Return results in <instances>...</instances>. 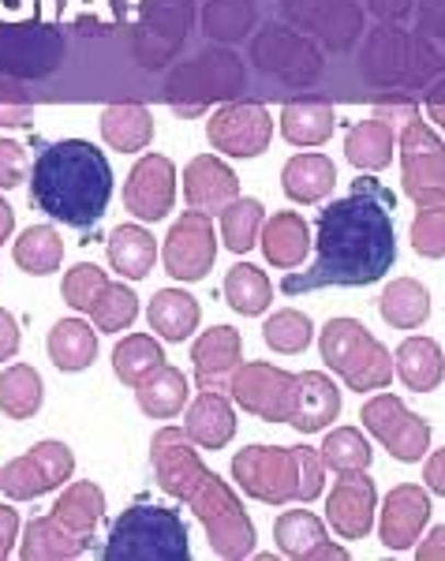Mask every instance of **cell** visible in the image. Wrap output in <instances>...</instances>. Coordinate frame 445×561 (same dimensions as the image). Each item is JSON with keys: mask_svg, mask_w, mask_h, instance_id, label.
<instances>
[{"mask_svg": "<svg viewBox=\"0 0 445 561\" xmlns=\"http://www.w3.org/2000/svg\"><path fill=\"white\" fill-rule=\"evenodd\" d=\"M12 229H15V210L4 203V198H0V243L12 237Z\"/></svg>", "mask_w": 445, "mask_h": 561, "instance_id": "obj_52", "label": "cell"}, {"mask_svg": "<svg viewBox=\"0 0 445 561\" xmlns=\"http://www.w3.org/2000/svg\"><path fill=\"white\" fill-rule=\"evenodd\" d=\"M259 237H262L259 240L262 255L277 270H296L307 259V251H311V232H307V221L299 214L270 217V221H262Z\"/></svg>", "mask_w": 445, "mask_h": 561, "instance_id": "obj_20", "label": "cell"}, {"mask_svg": "<svg viewBox=\"0 0 445 561\" xmlns=\"http://www.w3.org/2000/svg\"><path fill=\"white\" fill-rule=\"evenodd\" d=\"M15 531H20V513H15L12 505H0V561L12 554Z\"/></svg>", "mask_w": 445, "mask_h": 561, "instance_id": "obj_48", "label": "cell"}, {"mask_svg": "<svg viewBox=\"0 0 445 561\" xmlns=\"http://www.w3.org/2000/svg\"><path fill=\"white\" fill-rule=\"evenodd\" d=\"M49 359L60 370H87L98 359V333L83 319H60L49 330Z\"/></svg>", "mask_w": 445, "mask_h": 561, "instance_id": "obj_26", "label": "cell"}, {"mask_svg": "<svg viewBox=\"0 0 445 561\" xmlns=\"http://www.w3.org/2000/svg\"><path fill=\"white\" fill-rule=\"evenodd\" d=\"M281 131L293 147H318L333 135V108L326 102H288L281 113Z\"/></svg>", "mask_w": 445, "mask_h": 561, "instance_id": "obj_31", "label": "cell"}, {"mask_svg": "<svg viewBox=\"0 0 445 561\" xmlns=\"http://www.w3.org/2000/svg\"><path fill=\"white\" fill-rule=\"evenodd\" d=\"M262 337H266V345L274 348V352L296 356V352H304L307 345H311L315 325H311V319H307L304 311H277L274 319L266 322Z\"/></svg>", "mask_w": 445, "mask_h": 561, "instance_id": "obj_40", "label": "cell"}, {"mask_svg": "<svg viewBox=\"0 0 445 561\" xmlns=\"http://www.w3.org/2000/svg\"><path fill=\"white\" fill-rule=\"evenodd\" d=\"M135 397H139V409L150 420H172L187 404V378L176 367H153L142 382H135Z\"/></svg>", "mask_w": 445, "mask_h": 561, "instance_id": "obj_24", "label": "cell"}, {"mask_svg": "<svg viewBox=\"0 0 445 561\" xmlns=\"http://www.w3.org/2000/svg\"><path fill=\"white\" fill-rule=\"evenodd\" d=\"M109 262H113V270L121 277L142 280L153 270V262H158V243L139 225H121L109 237Z\"/></svg>", "mask_w": 445, "mask_h": 561, "instance_id": "obj_28", "label": "cell"}, {"mask_svg": "<svg viewBox=\"0 0 445 561\" xmlns=\"http://www.w3.org/2000/svg\"><path fill=\"white\" fill-rule=\"evenodd\" d=\"M176 203V165L161 153H147L135 161L124 184V210L139 221H161Z\"/></svg>", "mask_w": 445, "mask_h": 561, "instance_id": "obj_12", "label": "cell"}, {"mask_svg": "<svg viewBox=\"0 0 445 561\" xmlns=\"http://www.w3.org/2000/svg\"><path fill=\"white\" fill-rule=\"evenodd\" d=\"M161 364H166V348L153 337H147V333H132V337H124L121 345L113 348V370L124 386L142 382V378Z\"/></svg>", "mask_w": 445, "mask_h": 561, "instance_id": "obj_36", "label": "cell"}, {"mask_svg": "<svg viewBox=\"0 0 445 561\" xmlns=\"http://www.w3.org/2000/svg\"><path fill=\"white\" fill-rule=\"evenodd\" d=\"M0 409L12 420H31L42 409V378L34 367L15 364L0 375Z\"/></svg>", "mask_w": 445, "mask_h": 561, "instance_id": "obj_35", "label": "cell"}, {"mask_svg": "<svg viewBox=\"0 0 445 561\" xmlns=\"http://www.w3.org/2000/svg\"><path fill=\"white\" fill-rule=\"evenodd\" d=\"M20 341H23V333H20V322L12 319V314L0 307V364L4 359H12L15 352H20Z\"/></svg>", "mask_w": 445, "mask_h": 561, "instance_id": "obj_47", "label": "cell"}, {"mask_svg": "<svg viewBox=\"0 0 445 561\" xmlns=\"http://www.w3.org/2000/svg\"><path fill=\"white\" fill-rule=\"evenodd\" d=\"M31 457L38 460V468L45 472V479H49L53 491L68 483L71 472H76V457H71V449L64 446V442H38V446L31 449Z\"/></svg>", "mask_w": 445, "mask_h": 561, "instance_id": "obj_44", "label": "cell"}, {"mask_svg": "<svg viewBox=\"0 0 445 561\" xmlns=\"http://www.w3.org/2000/svg\"><path fill=\"white\" fill-rule=\"evenodd\" d=\"M344 158L352 161L363 173H378L393 161V128L386 121H363L349 131L344 139Z\"/></svg>", "mask_w": 445, "mask_h": 561, "instance_id": "obj_29", "label": "cell"}, {"mask_svg": "<svg viewBox=\"0 0 445 561\" xmlns=\"http://www.w3.org/2000/svg\"><path fill=\"white\" fill-rule=\"evenodd\" d=\"M184 434L203 449H225V442H232V434H236V412H232L229 397H221L217 389L198 393L195 401L187 404Z\"/></svg>", "mask_w": 445, "mask_h": 561, "instance_id": "obj_18", "label": "cell"}, {"mask_svg": "<svg viewBox=\"0 0 445 561\" xmlns=\"http://www.w3.org/2000/svg\"><path fill=\"white\" fill-rule=\"evenodd\" d=\"M191 364H195V382L203 389H225L232 370L240 367V333L232 325H214L191 348Z\"/></svg>", "mask_w": 445, "mask_h": 561, "instance_id": "obj_17", "label": "cell"}, {"mask_svg": "<svg viewBox=\"0 0 445 561\" xmlns=\"http://www.w3.org/2000/svg\"><path fill=\"white\" fill-rule=\"evenodd\" d=\"M102 135L113 150L135 153L153 139V121L147 105H109L102 113Z\"/></svg>", "mask_w": 445, "mask_h": 561, "instance_id": "obj_30", "label": "cell"}, {"mask_svg": "<svg viewBox=\"0 0 445 561\" xmlns=\"http://www.w3.org/2000/svg\"><path fill=\"white\" fill-rule=\"evenodd\" d=\"M53 517H57L71 536H79L83 542L94 539L98 524L105 517V494L94 483H71L68 491L57 497L53 505Z\"/></svg>", "mask_w": 445, "mask_h": 561, "instance_id": "obj_23", "label": "cell"}, {"mask_svg": "<svg viewBox=\"0 0 445 561\" xmlns=\"http://www.w3.org/2000/svg\"><path fill=\"white\" fill-rule=\"evenodd\" d=\"M214 150H225L229 158H259L270 147V135H274V121L262 105L254 102H236L221 105L206 124Z\"/></svg>", "mask_w": 445, "mask_h": 561, "instance_id": "obj_10", "label": "cell"}, {"mask_svg": "<svg viewBox=\"0 0 445 561\" xmlns=\"http://www.w3.org/2000/svg\"><path fill=\"white\" fill-rule=\"evenodd\" d=\"M431 517V497H426L423 486H393L381 502V520H378V539L386 542L389 550H408L415 547L423 524Z\"/></svg>", "mask_w": 445, "mask_h": 561, "instance_id": "obj_14", "label": "cell"}, {"mask_svg": "<svg viewBox=\"0 0 445 561\" xmlns=\"http://www.w3.org/2000/svg\"><path fill=\"white\" fill-rule=\"evenodd\" d=\"M184 198L195 214H221L232 198H240V180L221 158L214 153H198L184 169Z\"/></svg>", "mask_w": 445, "mask_h": 561, "instance_id": "obj_15", "label": "cell"}, {"mask_svg": "<svg viewBox=\"0 0 445 561\" xmlns=\"http://www.w3.org/2000/svg\"><path fill=\"white\" fill-rule=\"evenodd\" d=\"M113 198V165L94 142L64 139L38 153L31 173L34 210L79 232H90Z\"/></svg>", "mask_w": 445, "mask_h": 561, "instance_id": "obj_3", "label": "cell"}, {"mask_svg": "<svg viewBox=\"0 0 445 561\" xmlns=\"http://www.w3.org/2000/svg\"><path fill=\"white\" fill-rule=\"evenodd\" d=\"M270 296H274V285H270V277L262 274V270L248 266V262H240V266H232L229 274H225V300L236 314H262L270 307Z\"/></svg>", "mask_w": 445, "mask_h": 561, "instance_id": "obj_34", "label": "cell"}, {"mask_svg": "<svg viewBox=\"0 0 445 561\" xmlns=\"http://www.w3.org/2000/svg\"><path fill=\"white\" fill-rule=\"evenodd\" d=\"M326 491V465L318 449L299 446V502H315Z\"/></svg>", "mask_w": 445, "mask_h": 561, "instance_id": "obj_45", "label": "cell"}, {"mask_svg": "<svg viewBox=\"0 0 445 561\" xmlns=\"http://www.w3.org/2000/svg\"><path fill=\"white\" fill-rule=\"evenodd\" d=\"M412 248L426 259L445 255V217L442 206H423L420 217L412 221Z\"/></svg>", "mask_w": 445, "mask_h": 561, "instance_id": "obj_43", "label": "cell"}, {"mask_svg": "<svg viewBox=\"0 0 445 561\" xmlns=\"http://www.w3.org/2000/svg\"><path fill=\"white\" fill-rule=\"evenodd\" d=\"M442 539H445V528L434 524V531L426 536V542L420 547V561H431V558H442Z\"/></svg>", "mask_w": 445, "mask_h": 561, "instance_id": "obj_50", "label": "cell"}, {"mask_svg": "<svg viewBox=\"0 0 445 561\" xmlns=\"http://www.w3.org/2000/svg\"><path fill=\"white\" fill-rule=\"evenodd\" d=\"M397 229L393 192L378 180H356L344 198H333L315 221L311 270H293L281 280L285 296L318 293V288H363L393 270Z\"/></svg>", "mask_w": 445, "mask_h": 561, "instance_id": "obj_1", "label": "cell"}, {"mask_svg": "<svg viewBox=\"0 0 445 561\" xmlns=\"http://www.w3.org/2000/svg\"><path fill=\"white\" fill-rule=\"evenodd\" d=\"M135 314H139V300H135V293L127 285H109L98 293V300L90 304V319H94L98 330L105 333H121L127 325L135 322Z\"/></svg>", "mask_w": 445, "mask_h": 561, "instance_id": "obj_39", "label": "cell"}, {"mask_svg": "<svg viewBox=\"0 0 445 561\" xmlns=\"http://www.w3.org/2000/svg\"><path fill=\"white\" fill-rule=\"evenodd\" d=\"M378 307H381V319L389 325H397V330H415V325H423L426 314H431V293H426L420 280L401 277L381 293Z\"/></svg>", "mask_w": 445, "mask_h": 561, "instance_id": "obj_33", "label": "cell"}, {"mask_svg": "<svg viewBox=\"0 0 445 561\" xmlns=\"http://www.w3.org/2000/svg\"><path fill=\"white\" fill-rule=\"evenodd\" d=\"M26 169H31V158H26V147H20L15 139H0V187H15L26 180Z\"/></svg>", "mask_w": 445, "mask_h": 561, "instance_id": "obj_46", "label": "cell"}, {"mask_svg": "<svg viewBox=\"0 0 445 561\" xmlns=\"http://www.w3.org/2000/svg\"><path fill=\"white\" fill-rule=\"evenodd\" d=\"M318 457H322V465L333 468L338 476H352V472H367L370 446L356 427H338V431L326 434Z\"/></svg>", "mask_w": 445, "mask_h": 561, "instance_id": "obj_38", "label": "cell"}, {"mask_svg": "<svg viewBox=\"0 0 445 561\" xmlns=\"http://www.w3.org/2000/svg\"><path fill=\"white\" fill-rule=\"evenodd\" d=\"M87 547L90 542L71 536L57 517H38V520L26 524L20 558H26V561H68V558L87 554Z\"/></svg>", "mask_w": 445, "mask_h": 561, "instance_id": "obj_25", "label": "cell"}, {"mask_svg": "<svg viewBox=\"0 0 445 561\" xmlns=\"http://www.w3.org/2000/svg\"><path fill=\"white\" fill-rule=\"evenodd\" d=\"M363 427H367L381 446L389 449L393 460H420L431 449V427L420 420L412 409H404V401H397L393 393H378L375 401L363 404Z\"/></svg>", "mask_w": 445, "mask_h": 561, "instance_id": "obj_8", "label": "cell"}, {"mask_svg": "<svg viewBox=\"0 0 445 561\" xmlns=\"http://www.w3.org/2000/svg\"><path fill=\"white\" fill-rule=\"evenodd\" d=\"M105 285H109L105 270L94 266V262H83V266H76V270L64 274L60 296H64V304L76 307V311H90V304L98 300V293H102Z\"/></svg>", "mask_w": 445, "mask_h": 561, "instance_id": "obj_42", "label": "cell"}, {"mask_svg": "<svg viewBox=\"0 0 445 561\" xmlns=\"http://www.w3.org/2000/svg\"><path fill=\"white\" fill-rule=\"evenodd\" d=\"M293 382L296 375L281 370L274 364H240L232 370L229 389L240 409L266 423H288V409H293Z\"/></svg>", "mask_w": 445, "mask_h": 561, "instance_id": "obj_9", "label": "cell"}, {"mask_svg": "<svg viewBox=\"0 0 445 561\" xmlns=\"http://www.w3.org/2000/svg\"><path fill=\"white\" fill-rule=\"evenodd\" d=\"M445 147L438 139V131L426 128L423 121H404L401 131V180H404V195L415 206H442L445 195Z\"/></svg>", "mask_w": 445, "mask_h": 561, "instance_id": "obj_7", "label": "cell"}, {"mask_svg": "<svg viewBox=\"0 0 445 561\" xmlns=\"http://www.w3.org/2000/svg\"><path fill=\"white\" fill-rule=\"evenodd\" d=\"M166 270L176 280H198L210 274L214 259H217V240H214V225L206 214L187 210L184 217H176V225L166 237Z\"/></svg>", "mask_w": 445, "mask_h": 561, "instance_id": "obj_11", "label": "cell"}, {"mask_svg": "<svg viewBox=\"0 0 445 561\" xmlns=\"http://www.w3.org/2000/svg\"><path fill=\"white\" fill-rule=\"evenodd\" d=\"M147 319L158 337L176 345V341H187L195 333L198 319H203V307H198L195 296L180 293V288H161L147 307Z\"/></svg>", "mask_w": 445, "mask_h": 561, "instance_id": "obj_22", "label": "cell"}, {"mask_svg": "<svg viewBox=\"0 0 445 561\" xmlns=\"http://www.w3.org/2000/svg\"><path fill=\"white\" fill-rule=\"evenodd\" d=\"M375 479H367L363 472L341 476L338 486L330 491V502H326V517H330L333 531L341 539H363L370 528H375Z\"/></svg>", "mask_w": 445, "mask_h": 561, "instance_id": "obj_13", "label": "cell"}, {"mask_svg": "<svg viewBox=\"0 0 445 561\" xmlns=\"http://www.w3.org/2000/svg\"><path fill=\"white\" fill-rule=\"evenodd\" d=\"M0 491H4L8 497H15V502H31V497L53 491V486L38 468V460L26 454V457H15L4 465V472H0Z\"/></svg>", "mask_w": 445, "mask_h": 561, "instance_id": "obj_41", "label": "cell"}, {"mask_svg": "<svg viewBox=\"0 0 445 561\" xmlns=\"http://www.w3.org/2000/svg\"><path fill=\"white\" fill-rule=\"evenodd\" d=\"M341 415V393L322 370H299L293 382V409H288V427L299 434H315L330 427Z\"/></svg>", "mask_w": 445, "mask_h": 561, "instance_id": "obj_16", "label": "cell"}, {"mask_svg": "<svg viewBox=\"0 0 445 561\" xmlns=\"http://www.w3.org/2000/svg\"><path fill=\"white\" fill-rule=\"evenodd\" d=\"M15 266L31 277H49L64 262V240L53 225H31L20 240H15Z\"/></svg>", "mask_w": 445, "mask_h": 561, "instance_id": "obj_32", "label": "cell"}, {"mask_svg": "<svg viewBox=\"0 0 445 561\" xmlns=\"http://www.w3.org/2000/svg\"><path fill=\"white\" fill-rule=\"evenodd\" d=\"M318 348L333 375L344 378V386L356 393L386 389L393 378V356L389 348L367 333V325L356 319H330L318 333Z\"/></svg>", "mask_w": 445, "mask_h": 561, "instance_id": "obj_5", "label": "cell"}, {"mask_svg": "<svg viewBox=\"0 0 445 561\" xmlns=\"http://www.w3.org/2000/svg\"><path fill=\"white\" fill-rule=\"evenodd\" d=\"M338 184V169L322 153H296L281 173V187L293 203H322Z\"/></svg>", "mask_w": 445, "mask_h": 561, "instance_id": "obj_21", "label": "cell"}, {"mask_svg": "<svg viewBox=\"0 0 445 561\" xmlns=\"http://www.w3.org/2000/svg\"><path fill=\"white\" fill-rule=\"evenodd\" d=\"M262 221H266V206L259 198H232L229 206L221 210V237H225V248L243 255V251L254 248L262 232Z\"/></svg>", "mask_w": 445, "mask_h": 561, "instance_id": "obj_37", "label": "cell"}, {"mask_svg": "<svg viewBox=\"0 0 445 561\" xmlns=\"http://www.w3.org/2000/svg\"><path fill=\"white\" fill-rule=\"evenodd\" d=\"M397 375L415 393H431L442 386V345L431 337H408L397 348Z\"/></svg>", "mask_w": 445, "mask_h": 561, "instance_id": "obj_27", "label": "cell"}, {"mask_svg": "<svg viewBox=\"0 0 445 561\" xmlns=\"http://www.w3.org/2000/svg\"><path fill=\"white\" fill-rule=\"evenodd\" d=\"M423 479L434 486V494H442V491H445V483H442V454H434V460L426 465V476H423Z\"/></svg>", "mask_w": 445, "mask_h": 561, "instance_id": "obj_51", "label": "cell"}, {"mask_svg": "<svg viewBox=\"0 0 445 561\" xmlns=\"http://www.w3.org/2000/svg\"><path fill=\"white\" fill-rule=\"evenodd\" d=\"M277 550L288 558H349L344 547H333L326 539V524L307 510H293L274 524Z\"/></svg>", "mask_w": 445, "mask_h": 561, "instance_id": "obj_19", "label": "cell"}, {"mask_svg": "<svg viewBox=\"0 0 445 561\" xmlns=\"http://www.w3.org/2000/svg\"><path fill=\"white\" fill-rule=\"evenodd\" d=\"M232 479L266 505L299 502V446H248L232 457Z\"/></svg>", "mask_w": 445, "mask_h": 561, "instance_id": "obj_6", "label": "cell"}, {"mask_svg": "<svg viewBox=\"0 0 445 561\" xmlns=\"http://www.w3.org/2000/svg\"><path fill=\"white\" fill-rule=\"evenodd\" d=\"M102 558L109 561H187V528L166 505H132L113 520Z\"/></svg>", "mask_w": 445, "mask_h": 561, "instance_id": "obj_4", "label": "cell"}, {"mask_svg": "<svg viewBox=\"0 0 445 561\" xmlns=\"http://www.w3.org/2000/svg\"><path fill=\"white\" fill-rule=\"evenodd\" d=\"M34 116L31 105H0V128H26Z\"/></svg>", "mask_w": 445, "mask_h": 561, "instance_id": "obj_49", "label": "cell"}, {"mask_svg": "<svg viewBox=\"0 0 445 561\" xmlns=\"http://www.w3.org/2000/svg\"><path fill=\"white\" fill-rule=\"evenodd\" d=\"M150 460L158 472L161 491L187 502L195 517L203 520L206 536L217 558H248L254 550V524L243 513L240 497L229 491L225 479H217L210 468L198 460L195 442L180 427H161L150 438Z\"/></svg>", "mask_w": 445, "mask_h": 561, "instance_id": "obj_2", "label": "cell"}]
</instances>
